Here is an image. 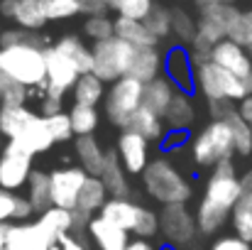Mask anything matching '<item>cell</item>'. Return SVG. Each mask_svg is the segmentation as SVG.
Masks as SVG:
<instances>
[{
  "label": "cell",
  "instance_id": "cell-35",
  "mask_svg": "<svg viewBox=\"0 0 252 250\" xmlns=\"http://www.w3.org/2000/svg\"><path fill=\"white\" fill-rule=\"evenodd\" d=\"M69 118H71V125H74L76 135H93V130L100 123V115H98L95 106H81V103H74L69 108Z\"/></svg>",
  "mask_w": 252,
  "mask_h": 250
},
{
  "label": "cell",
  "instance_id": "cell-31",
  "mask_svg": "<svg viewBox=\"0 0 252 250\" xmlns=\"http://www.w3.org/2000/svg\"><path fill=\"white\" fill-rule=\"evenodd\" d=\"M71 91H74V103H81V106H98L100 101H105V93H108L105 81H100L93 71L81 74Z\"/></svg>",
  "mask_w": 252,
  "mask_h": 250
},
{
  "label": "cell",
  "instance_id": "cell-44",
  "mask_svg": "<svg viewBox=\"0 0 252 250\" xmlns=\"http://www.w3.org/2000/svg\"><path fill=\"white\" fill-rule=\"evenodd\" d=\"M47 125H49V130H52V135H54L57 143H66V140L76 138L74 125H71V118H69V113H64V110L57 113V115H49V118H47Z\"/></svg>",
  "mask_w": 252,
  "mask_h": 250
},
{
  "label": "cell",
  "instance_id": "cell-39",
  "mask_svg": "<svg viewBox=\"0 0 252 250\" xmlns=\"http://www.w3.org/2000/svg\"><path fill=\"white\" fill-rule=\"evenodd\" d=\"M145 25L150 27V32L162 42L171 35V10L164 5H155V10L150 12V17L145 20Z\"/></svg>",
  "mask_w": 252,
  "mask_h": 250
},
{
  "label": "cell",
  "instance_id": "cell-8",
  "mask_svg": "<svg viewBox=\"0 0 252 250\" xmlns=\"http://www.w3.org/2000/svg\"><path fill=\"white\" fill-rule=\"evenodd\" d=\"M196 91H201L206 96V101L228 98V101L240 103L243 98L250 96L245 79L225 71L223 67H218L213 62H203L196 67Z\"/></svg>",
  "mask_w": 252,
  "mask_h": 250
},
{
  "label": "cell",
  "instance_id": "cell-15",
  "mask_svg": "<svg viewBox=\"0 0 252 250\" xmlns=\"http://www.w3.org/2000/svg\"><path fill=\"white\" fill-rule=\"evenodd\" d=\"M164 74L184 93H191L196 88V67L191 62L189 47L179 44V47H171L169 49L167 57H164Z\"/></svg>",
  "mask_w": 252,
  "mask_h": 250
},
{
  "label": "cell",
  "instance_id": "cell-28",
  "mask_svg": "<svg viewBox=\"0 0 252 250\" xmlns=\"http://www.w3.org/2000/svg\"><path fill=\"white\" fill-rule=\"evenodd\" d=\"M54 47H57L62 54H66V57L79 67L81 74H91V71H93V49L86 47L84 39H79L76 35L62 37L59 42H54Z\"/></svg>",
  "mask_w": 252,
  "mask_h": 250
},
{
  "label": "cell",
  "instance_id": "cell-5",
  "mask_svg": "<svg viewBox=\"0 0 252 250\" xmlns=\"http://www.w3.org/2000/svg\"><path fill=\"white\" fill-rule=\"evenodd\" d=\"M235 152V138L228 125V120H211L201 133L191 138V157L201 167H216L223 160H233Z\"/></svg>",
  "mask_w": 252,
  "mask_h": 250
},
{
  "label": "cell",
  "instance_id": "cell-60",
  "mask_svg": "<svg viewBox=\"0 0 252 250\" xmlns=\"http://www.w3.org/2000/svg\"><path fill=\"white\" fill-rule=\"evenodd\" d=\"M7 228L10 223H0V250H5V243H7Z\"/></svg>",
  "mask_w": 252,
  "mask_h": 250
},
{
  "label": "cell",
  "instance_id": "cell-7",
  "mask_svg": "<svg viewBox=\"0 0 252 250\" xmlns=\"http://www.w3.org/2000/svg\"><path fill=\"white\" fill-rule=\"evenodd\" d=\"M142 96H145V83L137 81L135 76H123L113 81L105 93V118L115 128L125 130L130 118L142 106Z\"/></svg>",
  "mask_w": 252,
  "mask_h": 250
},
{
  "label": "cell",
  "instance_id": "cell-46",
  "mask_svg": "<svg viewBox=\"0 0 252 250\" xmlns=\"http://www.w3.org/2000/svg\"><path fill=\"white\" fill-rule=\"evenodd\" d=\"M208 250H252V243L248 241H243L240 236H220V238H216L213 241V246Z\"/></svg>",
  "mask_w": 252,
  "mask_h": 250
},
{
  "label": "cell",
  "instance_id": "cell-38",
  "mask_svg": "<svg viewBox=\"0 0 252 250\" xmlns=\"http://www.w3.org/2000/svg\"><path fill=\"white\" fill-rule=\"evenodd\" d=\"M47 20H71L81 15V0H42Z\"/></svg>",
  "mask_w": 252,
  "mask_h": 250
},
{
  "label": "cell",
  "instance_id": "cell-26",
  "mask_svg": "<svg viewBox=\"0 0 252 250\" xmlns=\"http://www.w3.org/2000/svg\"><path fill=\"white\" fill-rule=\"evenodd\" d=\"M115 37L130 42L132 47H157L159 39L150 32V27L140 20H127V17H115Z\"/></svg>",
  "mask_w": 252,
  "mask_h": 250
},
{
  "label": "cell",
  "instance_id": "cell-19",
  "mask_svg": "<svg viewBox=\"0 0 252 250\" xmlns=\"http://www.w3.org/2000/svg\"><path fill=\"white\" fill-rule=\"evenodd\" d=\"M162 67H164V57L159 54L157 47H137L130 67V76H135L142 83H150L157 76H162Z\"/></svg>",
  "mask_w": 252,
  "mask_h": 250
},
{
  "label": "cell",
  "instance_id": "cell-64",
  "mask_svg": "<svg viewBox=\"0 0 252 250\" xmlns=\"http://www.w3.org/2000/svg\"><path fill=\"white\" fill-rule=\"evenodd\" d=\"M248 52H250V57H252V47H250V49H248Z\"/></svg>",
  "mask_w": 252,
  "mask_h": 250
},
{
  "label": "cell",
  "instance_id": "cell-27",
  "mask_svg": "<svg viewBox=\"0 0 252 250\" xmlns=\"http://www.w3.org/2000/svg\"><path fill=\"white\" fill-rule=\"evenodd\" d=\"M27 199L32 201L34 211L37 214H44L47 209H52V172H42V169H34L30 174V181H27Z\"/></svg>",
  "mask_w": 252,
  "mask_h": 250
},
{
  "label": "cell",
  "instance_id": "cell-11",
  "mask_svg": "<svg viewBox=\"0 0 252 250\" xmlns=\"http://www.w3.org/2000/svg\"><path fill=\"white\" fill-rule=\"evenodd\" d=\"M240 10L235 5H213L198 12V37L206 39L208 44H218L230 37V30L238 20Z\"/></svg>",
  "mask_w": 252,
  "mask_h": 250
},
{
  "label": "cell",
  "instance_id": "cell-55",
  "mask_svg": "<svg viewBox=\"0 0 252 250\" xmlns=\"http://www.w3.org/2000/svg\"><path fill=\"white\" fill-rule=\"evenodd\" d=\"M238 110H240V115L245 118V123H248V125L252 128V93L248 96V98H243V101H240Z\"/></svg>",
  "mask_w": 252,
  "mask_h": 250
},
{
  "label": "cell",
  "instance_id": "cell-33",
  "mask_svg": "<svg viewBox=\"0 0 252 250\" xmlns=\"http://www.w3.org/2000/svg\"><path fill=\"white\" fill-rule=\"evenodd\" d=\"M230 223H233L235 236H240L243 241L252 243V196L250 194L240 196V201L235 204V209L230 214Z\"/></svg>",
  "mask_w": 252,
  "mask_h": 250
},
{
  "label": "cell",
  "instance_id": "cell-41",
  "mask_svg": "<svg viewBox=\"0 0 252 250\" xmlns=\"http://www.w3.org/2000/svg\"><path fill=\"white\" fill-rule=\"evenodd\" d=\"M25 96H27V88L12 81L0 69V106H20V103H25Z\"/></svg>",
  "mask_w": 252,
  "mask_h": 250
},
{
  "label": "cell",
  "instance_id": "cell-37",
  "mask_svg": "<svg viewBox=\"0 0 252 250\" xmlns=\"http://www.w3.org/2000/svg\"><path fill=\"white\" fill-rule=\"evenodd\" d=\"M84 35L93 42H103L115 37V20H110L108 15H91L84 22Z\"/></svg>",
  "mask_w": 252,
  "mask_h": 250
},
{
  "label": "cell",
  "instance_id": "cell-51",
  "mask_svg": "<svg viewBox=\"0 0 252 250\" xmlns=\"http://www.w3.org/2000/svg\"><path fill=\"white\" fill-rule=\"evenodd\" d=\"M186 140H189V133H186V130H167V135L162 138V143H164V147H167V150L181 147Z\"/></svg>",
  "mask_w": 252,
  "mask_h": 250
},
{
  "label": "cell",
  "instance_id": "cell-22",
  "mask_svg": "<svg viewBox=\"0 0 252 250\" xmlns=\"http://www.w3.org/2000/svg\"><path fill=\"white\" fill-rule=\"evenodd\" d=\"M74 150H76V157H79L81 167H84L91 177H100V174H103L108 152L98 145V140H95L93 135H76Z\"/></svg>",
  "mask_w": 252,
  "mask_h": 250
},
{
  "label": "cell",
  "instance_id": "cell-24",
  "mask_svg": "<svg viewBox=\"0 0 252 250\" xmlns=\"http://www.w3.org/2000/svg\"><path fill=\"white\" fill-rule=\"evenodd\" d=\"M140 209H142V206H137V204L130 201V199H115V196H110L98 214H100L103 218H108L110 223H115V226H120V228H125V231L132 233V228H135V223H137Z\"/></svg>",
  "mask_w": 252,
  "mask_h": 250
},
{
  "label": "cell",
  "instance_id": "cell-13",
  "mask_svg": "<svg viewBox=\"0 0 252 250\" xmlns=\"http://www.w3.org/2000/svg\"><path fill=\"white\" fill-rule=\"evenodd\" d=\"M44 54H47V88H44V91L64 96L66 91H71V88L76 86L81 71H79V67H76L66 54H62L54 44L47 47Z\"/></svg>",
  "mask_w": 252,
  "mask_h": 250
},
{
  "label": "cell",
  "instance_id": "cell-50",
  "mask_svg": "<svg viewBox=\"0 0 252 250\" xmlns=\"http://www.w3.org/2000/svg\"><path fill=\"white\" fill-rule=\"evenodd\" d=\"M32 214H37L34 206H32V201L17 194V196H15V221H22V223H25Z\"/></svg>",
  "mask_w": 252,
  "mask_h": 250
},
{
  "label": "cell",
  "instance_id": "cell-2",
  "mask_svg": "<svg viewBox=\"0 0 252 250\" xmlns=\"http://www.w3.org/2000/svg\"><path fill=\"white\" fill-rule=\"evenodd\" d=\"M66 233H74V211L52 206L32 223H12L5 250H49Z\"/></svg>",
  "mask_w": 252,
  "mask_h": 250
},
{
  "label": "cell",
  "instance_id": "cell-23",
  "mask_svg": "<svg viewBox=\"0 0 252 250\" xmlns=\"http://www.w3.org/2000/svg\"><path fill=\"white\" fill-rule=\"evenodd\" d=\"M193 123H196V106H193L191 96L184 91H176L174 101L167 108V115H164L167 130H189Z\"/></svg>",
  "mask_w": 252,
  "mask_h": 250
},
{
  "label": "cell",
  "instance_id": "cell-16",
  "mask_svg": "<svg viewBox=\"0 0 252 250\" xmlns=\"http://www.w3.org/2000/svg\"><path fill=\"white\" fill-rule=\"evenodd\" d=\"M211 62L223 67L225 71L240 76V79H248L252 74V57L245 47H240L238 42L233 39H223L213 47L211 52Z\"/></svg>",
  "mask_w": 252,
  "mask_h": 250
},
{
  "label": "cell",
  "instance_id": "cell-32",
  "mask_svg": "<svg viewBox=\"0 0 252 250\" xmlns=\"http://www.w3.org/2000/svg\"><path fill=\"white\" fill-rule=\"evenodd\" d=\"M105 201H108V189H105L103 179L88 174L84 189H81V194H79V206H76V209L93 214V211H100Z\"/></svg>",
  "mask_w": 252,
  "mask_h": 250
},
{
  "label": "cell",
  "instance_id": "cell-18",
  "mask_svg": "<svg viewBox=\"0 0 252 250\" xmlns=\"http://www.w3.org/2000/svg\"><path fill=\"white\" fill-rule=\"evenodd\" d=\"M34 118H37V113H32L25 103H20V106H0V135L5 140H15L32 125Z\"/></svg>",
  "mask_w": 252,
  "mask_h": 250
},
{
  "label": "cell",
  "instance_id": "cell-47",
  "mask_svg": "<svg viewBox=\"0 0 252 250\" xmlns=\"http://www.w3.org/2000/svg\"><path fill=\"white\" fill-rule=\"evenodd\" d=\"M235 108V101H228V98H216V101H208V113L213 120H225Z\"/></svg>",
  "mask_w": 252,
  "mask_h": 250
},
{
  "label": "cell",
  "instance_id": "cell-48",
  "mask_svg": "<svg viewBox=\"0 0 252 250\" xmlns=\"http://www.w3.org/2000/svg\"><path fill=\"white\" fill-rule=\"evenodd\" d=\"M62 106H64V96L44 91V98H42V118H49V115L62 113Z\"/></svg>",
  "mask_w": 252,
  "mask_h": 250
},
{
  "label": "cell",
  "instance_id": "cell-62",
  "mask_svg": "<svg viewBox=\"0 0 252 250\" xmlns=\"http://www.w3.org/2000/svg\"><path fill=\"white\" fill-rule=\"evenodd\" d=\"M49 250H62V246H59V243H54V246H52Z\"/></svg>",
  "mask_w": 252,
  "mask_h": 250
},
{
  "label": "cell",
  "instance_id": "cell-61",
  "mask_svg": "<svg viewBox=\"0 0 252 250\" xmlns=\"http://www.w3.org/2000/svg\"><path fill=\"white\" fill-rule=\"evenodd\" d=\"M100 2H105V5H108V7H115V5H118V2H120V0H100Z\"/></svg>",
  "mask_w": 252,
  "mask_h": 250
},
{
  "label": "cell",
  "instance_id": "cell-30",
  "mask_svg": "<svg viewBox=\"0 0 252 250\" xmlns=\"http://www.w3.org/2000/svg\"><path fill=\"white\" fill-rule=\"evenodd\" d=\"M15 140H20L22 145H27L34 155L47 152V150L57 143L54 135H52V130H49V125H47V118H42V115H37V118L32 120V125H30L20 138H15Z\"/></svg>",
  "mask_w": 252,
  "mask_h": 250
},
{
  "label": "cell",
  "instance_id": "cell-9",
  "mask_svg": "<svg viewBox=\"0 0 252 250\" xmlns=\"http://www.w3.org/2000/svg\"><path fill=\"white\" fill-rule=\"evenodd\" d=\"M34 152L22 145L20 140H7L0 150V189L2 191H20L27 186L32 169Z\"/></svg>",
  "mask_w": 252,
  "mask_h": 250
},
{
  "label": "cell",
  "instance_id": "cell-42",
  "mask_svg": "<svg viewBox=\"0 0 252 250\" xmlns=\"http://www.w3.org/2000/svg\"><path fill=\"white\" fill-rule=\"evenodd\" d=\"M132 233H135L137 238H147V241H150L152 236H157V233H159V214L142 206L140 214H137V223H135Z\"/></svg>",
  "mask_w": 252,
  "mask_h": 250
},
{
  "label": "cell",
  "instance_id": "cell-1",
  "mask_svg": "<svg viewBox=\"0 0 252 250\" xmlns=\"http://www.w3.org/2000/svg\"><path fill=\"white\" fill-rule=\"evenodd\" d=\"M240 196H243V179L238 177L233 160L218 162L206 181L203 199L196 209L198 233H203V236L218 233L230 221V214H233L235 204L240 201Z\"/></svg>",
  "mask_w": 252,
  "mask_h": 250
},
{
  "label": "cell",
  "instance_id": "cell-10",
  "mask_svg": "<svg viewBox=\"0 0 252 250\" xmlns=\"http://www.w3.org/2000/svg\"><path fill=\"white\" fill-rule=\"evenodd\" d=\"M159 233L164 238V246H171V248L189 246L198 233L196 214H191L186 209V204L162 206V211H159Z\"/></svg>",
  "mask_w": 252,
  "mask_h": 250
},
{
  "label": "cell",
  "instance_id": "cell-54",
  "mask_svg": "<svg viewBox=\"0 0 252 250\" xmlns=\"http://www.w3.org/2000/svg\"><path fill=\"white\" fill-rule=\"evenodd\" d=\"M59 246H62V250H86V246L74 236V233L62 236V238H59Z\"/></svg>",
  "mask_w": 252,
  "mask_h": 250
},
{
  "label": "cell",
  "instance_id": "cell-20",
  "mask_svg": "<svg viewBox=\"0 0 252 250\" xmlns=\"http://www.w3.org/2000/svg\"><path fill=\"white\" fill-rule=\"evenodd\" d=\"M127 177H130V174H127V169L123 167L118 152L108 150L105 167H103V174H100V179H103L108 194L115 196V199H127V194H130V179H127Z\"/></svg>",
  "mask_w": 252,
  "mask_h": 250
},
{
  "label": "cell",
  "instance_id": "cell-29",
  "mask_svg": "<svg viewBox=\"0 0 252 250\" xmlns=\"http://www.w3.org/2000/svg\"><path fill=\"white\" fill-rule=\"evenodd\" d=\"M12 22H15L17 27H22V30L39 32L49 20H47V15H44L42 0H17V7H15Z\"/></svg>",
  "mask_w": 252,
  "mask_h": 250
},
{
  "label": "cell",
  "instance_id": "cell-21",
  "mask_svg": "<svg viewBox=\"0 0 252 250\" xmlns=\"http://www.w3.org/2000/svg\"><path fill=\"white\" fill-rule=\"evenodd\" d=\"M176 86L174 81L169 79L167 74H162V76H157L155 81L145 83V96H142V103L150 108V110H155L157 115H167V108L169 103L174 101V96H176Z\"/></svg>",
  "mask_w": 252,
  "mask_h": 250
},
{
  "label": "cell",
  "instance_id": "cell-4",
  "mask_svg": "<svg viewBox=\"0 0 252 250\" xmlns=\"http://www.w3.org/2000/svg\"><path fill=\"white\" fill-rule=\"evenodd\" d=\"M142 184L145 191L159 201L162 206L169 204H186L193 194L191 181L184 177V172H179V167L171 165L167 157H155L147 169L142 172Z\"/></svg>",
  "mask_w": 252,
  "mask_h": 250
},
{
  "label": "cell",
  "instance_id": "cell-40",
  "mask_svg": "<svg viewBox=\"0 0 252 250\" xmlns=\"http://www.w3.org/2000/svg\"><path fill=\"white\" fill-rule=\"evenodd\" d=\"M113 10H115L120 17L145 22V20L150 17V12L155 10V2H152V0H120Z\"/></svg>",
  "mask_w": 252,
  "mask_h": 250
},
{
  "label": "cell",
  "instance_id": "cell-57",
  "mask_svg": "<svg viewBox=\"0 0 252 250\" xmlns=\"http://www.w3.org/2000/svg\"><path fill=\"white\" fill-rule=\"evenodd\" d=\"M15 7H17V0H0V15H2V17H10V20H12Z\"/></svg>",
  "mask_w": 252,
  "mask_h": 250
},
{
  "label": "cell",
  "instance_id": "cell-63",
  "mask_svg": "<svg viewBox=\"0 0 252 250\" xmlns=\"http://www.w3.org/2000/svg\"><path fill=\"white\" fill-rule=\"evenodd\" d=\"M159 250H176V248H171V246H162Z\"/></svg>",
  "mask_w": 252,
  "mask_h": 250
},
{
  "label": "cell",
  "instance_id": "cell-53",
  "mask_svg": "<svg viewBox=\"0 0 252 250\" xmlns=\"http://www.w3.org/2000/svg\"><path fill=\"white\" fill-rule=\"evenodd\" d=\"M88 226H91V214L76 209V211H74V233H81V231L88 228Z\"/></svg>",
  "mask_w": 252,
  "mask_h": 250
},
{
  "label": "cell",
  "instance_id": "cell-6",
  "mask_svg": "<svg viewBox=\"0 0 252 250\" xmlns=\"http://www.w3.org/2000/svg\"><path fill=\"white\" fill-rule=\"evenodd\" d=\"M93 74L105 83H113L123 76H130V67L137 47L120 37H110L103 42H93Z\"/></svg>",
  "mask_w": 252,
  "mask_h": 250
},
{
  "label": "cell",
  "instance_id": "cell-25",
  "mask_svg": "<svg viewBox=\"0 0 252 250\" xmlns=\"http://www.w3.org/2000/svg\"><path fill=\"white\" fill-rule=\"evenodd\" d=\"M127 130H135V133H140L142 138H147L150 143L152 140H162L164 135H167V125H164V118L162 115H157L155 110H150L145 103L137 108V113L130 118V123H127Z\"/></svg>",
  "mask_w": 252,
  "mask_h": 250
},
{
  "label": "cell",
  "instance_id": "cell-45",
  "mask_svg": "<svg viewBox=\"0 0 252 250\" xmlns=\"http://www.w3.org/2000/svg\"><path fill=\"white\" fill-rule=\"evenodd\" d=\"M12 44H39V47H44V42L39 39L37 32H32V30H22V27H15V30H5V32H0V47H12Z\"/></svg>",
  "mask_w": 252,
  "mask_h": 250
},
{
  "label": "cell",
  "instance_id": "cell-59",
  "mask_svg": "<svg viewBox=\"0 0 252 250\" xmlns=\"http://www.w3.org/2000/svg\"><path fill=\"white\" fill-rule=\"evenodd\" d=\"M240 179H243V194H250L252 196V169L250 172H245Z\"/></svg>",
  "mask_w": 252,
  "mask_h": 250
},
{
  "label": "cell",
  "instance_id": "cell-49",
  "mask_svg": "<svg viewBox=\"0 0 252 250\" xmlns=\"http://www.w3.org/2000/svg\"><path fill=\"white\" fill-rule=\"evenodd\" d=\"M15 191H2L0 189V223H7L15 218Z\"/></svg>",
  "mask_w": 252,
  "mask_h": 250
},
{
  "label": "cell",
  "instance_id": "cell-43",
  "mask_svg": "<svg viewBox=\"0 0 252 250\" xmlns=\"http://www.w3.org/2000/svg\"><path fill=\"white\" fill-rule=\"evenodd\" d=\"M228 39H233L240 47L250 49L252 47V10H240V15H238V20H235Z\"/></svg>",
  "mask_w": 252,
  "mask_h": 250
},
{
  "label": "cell",
  "instance_id": "cell-12",
  "mask_svg": "<svg viewBox=\"0 0 252 250\" xmlns=\"http://www.w3.org/2000/svg\"><path fill=\"white\" fill-rule=\"evenodd\" d=\"M88 172L84 167H66V169H54L52 172V204L57 209L76 211L79 206V194L84 189Z\"/></svg>",
  "mask_w": 252,
  "mask_h": 250
},
{
  "label": "cell",
  "instance_id": "cell-36",
  "mask_svg": "<svg viewBox=\"0 0 252 250\" xmlns=\"http://www.w3.org/2000/svg\"><path fill=\"white\" fill-rule=\"evenodd\" d=\"M225 120H228V125L233 130V138H235V152L243 155V157L252 155V128L245 123L240 110H233Z\"/></svg>",
  "mask_w": 252,
  "mask_h": 250
},
{
  "label": "cell",
  "instance_id": "cell-14",
  "mask_svg": "<svg viewBox=\"0 0 252 250\" xmlns=\"http://www.w3.org/2000/svg\"><path fill=\"white\" fill-rule=\"evenodd\" d=\"M115 152H118L123 167L127 169V174H142L147 169V165L152 162L150 160V140L142 138L135 130H127V128L118 135V150Z\"/></svg>",
  "mask_w": 252,
  "mask_h": 250
},
{
  "label": "cell",
  "instance_id": "cell-58",
  "mask_svg": "<svg viewBox=\"0 0 252 250\" xmlns=\"http://www.w3.org/2000/svg\"><path fill=\"white\" fill-rule=\"evenodd\" d=\"M125 250H159V248H155L147 238H137V241H130V246Z\"/></svg>",
  "mask_w": 252,
  "mask_h": 250
},
{
  "label": "cell",
  "instance_id": "cell-17",
  "mask_svg": "<svg viewBox=\"0 0 252 250\" xmlns=\"http://www.w3.org/2000/svg\"><path fill=\"white\" fill-rule=\"evenodd\" d=\"M88 233L95 243L98 250H125L130 246V231L110 223L108 218H103L100 214L91 218V226H88Z\"/></svg>",
  "mask_w": 252,
  "mask_h": 250
},
{
  "label": "cell",
  "instance_id": "cell-34",
  "mask_svg": "<svg viewBox=\"0 0 252 250\" xmlns=\"http://www.w3.org/2000/svg\"><path fill=\"white\" fill-rule=\"evenodd\" d=\"M196 32H198V20H193L189 10L174 7V10H171V35H174L184 47H189V44L193 42Z\"/></svg>",
  "mask_w": 252,
  "mask_h": 250
},
{
  "label": "cell",
  "instance_id": "cell-56",
  "mask_svg": "<svg viewBox=\"0 0 252 250\" xmlns=\"http://www.w3.org/2000/svg\"><path fill=\"white\" fill-rule=\"evenodd\" d=\"M196 10H206V7H213V5H235V0H193Z\"/></svg>",
  "mask_w": 252,
  "mask_h": 250
},
{
  "label": "cell",
  "instance_id": "cell-3",
  "mask_svg": "<svg viewBox=\"0 0 252 250\" xmlns=\"http://www.w3.org/2000/svg\"><path fill=\"white\" fill-rule=\"evenodd\" d=\"M47 47L12 44L0 47V69L25 88H47Z\"/></svg>",
  "mask_w": 252,
  "mask_h": 250
},
{
  "label": "cell",
  "instance_id": "cell-52",
  "mask_svg": "<svg viewBox=\"0 0 252 250\" xmlns=\"http://www.w3.org/2000/svg\"><path fill=\"white\" fill-rule=\"evenodd\" d=\"M105 10H108V5L105 2H100V0H81V12L84 15H105Z\"/></svg>",
  "mask_w": 252,
  "mask_h": 250
}]
</instances>
